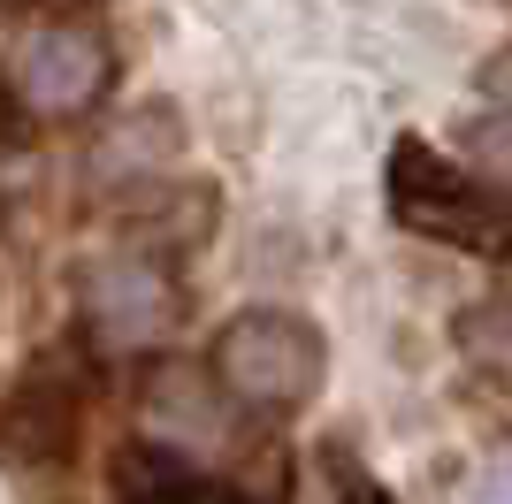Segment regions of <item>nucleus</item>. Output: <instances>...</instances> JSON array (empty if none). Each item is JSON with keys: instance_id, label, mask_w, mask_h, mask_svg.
Instances as JSON below:
<instances>
[{"instance_id": "obj_2", "label": "nucleus", "mask_w": 512, "mask_h": 504, "mask_svg": "<svg viewBox=\"0 0 512 504\" xmlns=\"http://www.w3.org/2000/svg\"><path fill=\"white\" fill-rule=\"evenodd\" d=\"M390 214L428 245L512 260V199L482 176H467L459 161H444L436 146H421V138L390 146Z\"/></svg>"}, {"instance_id": "obj_10", "label": "nucleus", "mask_w": 512, "mask_h": 504, "mask_svg": "<svg viewBox=\"0 0 512 504\" xmlns=\"http://www.w3.org/2000/svg\"><path fill=\"white\" fill-rule=\"evenodd\" d=\"M46 8H62V16H77V8H92V0H46Z\"/></svg>"}, {"instance_id": "obj_6", "label": "nucleus", "mask_w": 512, "mask_h": 504, "mask_svg": "<svg viewBox=\"0 0 512 504\" xmlns=\"http://www.w3.org/2000/svg\"><path fill=\"white\" fill-rule=\"evenodd\" d=\"M176 146H184L176 107H138V115H115V130H100V146H92V176L161 184V161H169Z\"/></svg>"}, {"instance_id": "obj_4", "label": "nucleus", "mask_w": 512, "mask_h": 504, "mask_svg": "<svg viewBox=\"0 0 512 504\" xmlns=\"http://www.w3.org/2000/svg\"><path fill=\"white\" fill-rule=\"evenodd\" d=\"M107 84H115L107 39L92 23L62 16V23H39V31L8 54V84H0V92H8L23 115H85V107H100Z\"/></svg>"}, {"instance_id": "obj_9", "label": "nucleus", "mask_w": 512, "mask_h": 504, "mask_svg": "<svg viewBox=\"0 0 512 504\" xmlns=\"http://www.w3.org/2000/svg\"><path fill=\"white\" fill-rule=\"evenodd\" d=\"M16 115H23V107L8 100V92H0V146H16V138H23V123H16Z\"/></svg>"}, {"instance_id": "obj_1", "label": "nucleus", "mask_w": 512, "mask_h": 504, "mask_svg": "<svg viewBox=\"0 0 512 504\" xmlns=\"http://www.w3.org/2000/svg\"><path fill=\"white\" fill-rule=\"evenodd\" d=\"M207 375L253 413H299V405H314L321 375H329V344L291 306H245L214 329Z\"/></svg>"}, {"instance_id": "obj_3", "label": "nucleus", "mask_w": 512, "mask_h": 504, "mask_svg": "<svg viewBox=\"0 0 512 504\" xmlns=\"http://www.w3.org/2000/svg\"><path fill=\"white\" fill-rule=\"evenodd\" d=\"M77 451H85V375L69 367V352H46L0 398V459L31 482H54L77 466Z\"/></svg>"}, {"instance_id": "obj_8", "label": "nucleus", "mask_w": 512, "mask_h": 504, "mask_svg": "<svg viewBox=\"0 0 512 504\" xmlns=\"http://www.w3.org/2000/svg\"><path fill=\"white\" fill-rule=\"evenodd\" d=\"M467 161L482 176H497V184H512V107H497V115H482L467 130Z\"/></svg>"}, {"instance_id": "obj_7", "label": "nucleus", "mask_w": 512, "mask_h": 504, "mask_svg": "<svg viewBox=\"0 0 512 504\" xmlns=\"http://www.w3.org/2000/svg\"><path fill=\"white\" fill-rule=\"evenodd\" d=\"M107 482H115L123 504H207V474L176 443H123Z\"/></svg>"}, {"instance_id": "obj_5", "label": "nucleus", "mask_w": 512, "mask_h": 504, "mask_svg": "<svg viewBox=\"0 0 512 504\" xmlns=\"http://www.w3.org/2000/svg\"><path fill=\"white\" fill-rule=\"evenodd\" d=\"M169 314H176L169 275L146 252H115V260H100L85 275V321L107 352H146L153 336L169 329Z\"/></svg>"}]
</instances>
